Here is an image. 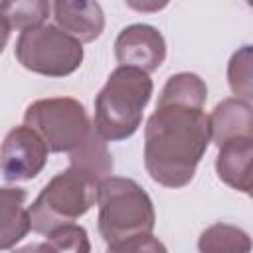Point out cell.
Returning <instances> with one entry per match:
<instances>
[{"mask_svg": "<svg viewBox=\"0 0 253 253\" xmlns=\"http://www.w3.org/2000/svg\"><path fill=\"white\" fill-rule=\"evenodd\" d=\"M211 142L210 119L200 107L156 105L144 126V168L164 188H184Z\"/></svg>", "mask_w": 253, "mask_h": 253, "instance_id": "obj_1", "label": "cell"}, {"mask_svg": "<svg viewBox=\"0 0 253 253\" xmlns=\"http://www.w3.org/2000/svg\"><path fill=\"white\" fill-rule=\"evenodd\" d=\"M152 91L154 83L148 73L123 65L113 69L95 99V115L91 123L95 132L105 142L130 138L142 123V113Z\"/></svg>", "mask_w": 253, "mask_h": 253, "instance_id": "obj_2", "label": "cell"}, {"mask_svg": "<svg viewBox=\"0 0 253 253\" xmlns=\"http://www.w3.org/2000/svg\"><path fill=\"white\" fill-rule=\"evenodd\" d=\"M99 233L107 245L152 233L156 223L150 196L132 178L109 176L97 188Z\"/></svg>", "mask_w": 253, "mask_h": 253, "instance_id": "obj_3", "label": "cell"}, {"mask_svg": "<svg viewBox=\"0 0 253 253\" xmlns=\"http://www.w3.org/2000/svg\"><path fill=\"white\" fill-rule=\"evenodd\" d=\"M101 182L91 178L77 166L57 172L28 208L30 229L42 235L73 223L85 215L97 202V188Z\"/></svg>", "mask_w": 253, "mask_h": 253, "instance_id": "obj_4", "label": "cell"}, {"mask_svg": "<svg viewBox=\"0 0 253 253\" xmlns=\"http://www.w3.org/2000/svg\"><path fill=\"white\" fill-rule=\"evenodd\" d=\"M24 125L42 136L49 152L57 154L79 150L95 130L83 103L71 97L34 101L24 113Z\"/></svg>", "mask_w": 253, "mask_h": 253, "instance_id": "obj_5", "label": "cell"}, {"mask_svg": "<svg viewBox=\"0 0 253 253\" xmlns=\"http://www.w3.org/2000/svg\"><path fill=\"white\" fill-rule=\"evenodd\" d=\"M14 53L24 69L45 77H67L83 63V43L51 24L20 32Z\"/></svg>", "mask_w": 253, "mask_h": 253, "instance_id": "obj_6", "label": "cell"}, {"mask_svg": "<svg viewBox=\"0 0 253 253\" xmlns=\"http://www.w3.org/2000/svg\"><path fill=\"white\" fill-rule=\"evenodd\" d=\"M47 146L26 125L14 126L0 144V172L6 182L34 180L47 162Z\"/></svg>", "mask_w": 253, "mask_h": 253, "instance_id": "obj_7", "label": "cell"}, {"mask_svg": "<svg viewBox=\"0 0 253 253\" xmlns=\"http://www.w3.org/2000/svg\"><path fill=\"white\" fill-rule=\"evenodd\" d=\"M115 57L123 67L152 73L166 59L164 36L154 26L130 24L123 28L115 40Z\"/></svg>", "mask_w": 253, "mask_h": 253, "instance_id": "obj_8", "label": "cell"}, {"mask_svg": "<svg viewBox=\"0 0 253 253\" xmlns=\"http://www.w3.org/2000/svg\"><path fill=\"white\" fill-rule=\"evenodd\" d=\"M51 12L59 30L75 38L79 43L95 42L105 30V14L99 2L87 0H57Z\"/></svg>", "mask_w": 253, "mask_h": 253, "instance_id": "obj_9", "label": "cell"}, {"mask_svg": "<svg viewBox=\"0 0 253 253\" xmlns=\"http://www.w3.org/2000/svg\"><path fill=\"white\" fill-rule=\"evenodd\" d=\"M251 160H253V136H241L227 140L219 146L215 158V172L221 182L243 194H251Z\"/></svg>", "mask_w": 253, "mask_h": 253, "instance_id": "obj_10", "label": "cell"}, {"mask_svg": "<svg viewBox=\"0 0 253 253\" xmlns=\"http://www.w3.org/2000/svg\"><path fill=\"white\" fill-rule=\"evenodd\" d=\"M208 119L210 134L217 148L227 140L253 136V107L251 103H245L241 99H223L213 107Z\"/></svg>", "mask_w": 253, "mask_h": 253, "instance_id": "obj_11", "label": "cell"}, {"mask_svg": "<svg viewBox=\"0 0 253 253\" xmlns=\"http://www.w3.org/2000/svg\"><path fill=\"white\" fill-rule=\"evenodd\" d=\"M24 188H0V251L12 249L30 231Z\"/></svg>", "mask_w": 253, "mask_h": 253, "instance_id": "obj_12", "label": "cell"}, {"mask_svg": "<svg viewBox=\"0 0 253 253\" xmlns=\"http://www.w3.org/2000/svg\"><path fill=\"white\" fill-rule=\"evenodd\" d=\"M208 99V85L206 81L190 71L176 73L168 77L164 83L158 103L156 105H186V107H200L204 109V103Z\"/></svg>", "mask_w": 253, "mask_h": 253, "instance_id": "obj_13", "label": "cell"}, {"mask_svg": "<svg viewBox=\"0 0 253 253\" xmlns=\"http://www.w3.org/2000/svg\"><path fill=\"white\" fill-rule=\"evenodd\" d=\"M200 253H251V237L231 223H213L200 233Z\"/></svg>", "mask_w": 253, "mask_h": 253, "instance_id": "obj_14", "label": "cell"}, {"mask_svg": "<svg viewBox=\"0 0 253 253\" xmlns=\"http://www.w3.org/2000/svg\"><path fill=\"white\" fill-rule=\"evenodd\" d=\"M69 164L81 168L97 182H103L113 174V156L107 148V142L95 130L79 150L69 154Z\"/></svg>", "mask_w": 253, "mask_h": 253, "instance_id": "obj_15", "label": "cell"}, {"mask_svg": "<svg viewBox=\"0 0 253 253\" xmlns=\"http://www.w3.org/2000/svg\"><path fill=\"white\" fill-rule=\"evenodd\" d=\"M51 12V2L45 0H6L0 2V16L8 22L10 30H30L42 26Z\"/></svg>", "mask_w": 253, "mask_h": 253, "instance_id": "obj_16", "label": "cell"}, {"mask_svg": "<svg viewBox=\"0 0 253 253\" xmlns=\"http://www.w3.org/2000/svg\"><path fill=\"white\" fill-rule=\"evenodd\" d=\"M227 83L235 99L251 103L253 99V73H251V45L237 49L227 63Z\"/></svg>", "mask_w": 253, "mask_h": 253, "instance_id": "obj_17", "label": "cell"}, {"mask_svg": "<svg viewBox=\"0 0 253 253\" xmlns=\"http://www.w3.org/2000/svg\"><path fill=\"white\" fill-rule=\"evenodd\" d=\"M57 253H91V241L87 229L77 223L61 225L45 235Z\"/></svg>", "mask_w": 253, "mask_h": 253, "instance_id": "obj_18", "label": "cell"}, {"mask_svg": "<svg viewBox=\"0 0 253 253\" xmlns=\"http://www.w3.org/2000/svg\"><path fill=\"white\" fill-rule=\"evenodd\" d=\"M107 253H168V249L158 237H154L152 233H146V235H134L125 241L113 243L109 245Z\"/></svg>", "mask_w": 253, "mask_h": 253, "instance_id": "obj_19", "label": "cell"}, {"mask_svg": "<svg viewBox=\"0 0 253 253\" xmlns=\"http://www.w3.org/2000/svg\"><path fill=\"white\" fill-rule=\"evenodd\" d=\"M12 253H57L55 247L45 239V241H40V243H28L24 247H18L14 249Z\"/></svg>", "mask_w": 253, "mask_h": 253, "instance_id": "obj_20", "label": "cell"}, {"mask_svg": "<svg viewBox=\"0 0 253 253\" xmlns=\"http://www.w3.org/2000/svg\"><path fill=\"white\" fill-rule=\"evenodd\" d=\"M8 40H10V26H8V22L0 16V53L4 51Z\"/></svg>", "mask_w": 253, "mask_h": 253, "instance_id": "obj_21", "label": "cell"}, {"mask_svg": "<svg viewBox=\"0 0 253 253\" xmlns=\"http://www.w3.org/2000/svg\"><path fill=\"white\" fill-rule=\"evenodd\" d=\"M128 6H132V8H136V10H160V8H164V6H166V2H162V4H154V6H146V4H132V2H128Z\"/></svg>", "mask_w": 253, "mask_h": 253, "instance_id": "obj_22", "label": "cell"}]
</instances>
